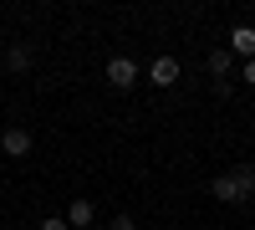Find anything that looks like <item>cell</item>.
<instances>
[{
  "label": "cell",
  "mask_w": 255,
  "mask_h": 230,
  "mask_svg": "<svg viewBox=\"0 0 255 230\" xmlns=\"http://www.w3.org/2000/svg\"><path fill=\"white\" fill-rule=\"evenodd\" d=\"M209 195H215L220 205H245L255 195V164H235L230 174H215L209 179Z\"/></svg>",
  "instance_id": "obj_1"
},
{
  "label": "cell",
  "mask_w": 255,
  "mask_h": 230,
  "mask_svg": "<svg viewBox=\"0 0 255 230\" xmlns=\"http://www.w3.org/2000/svg\"><path fill=\"white\" fill-rule=\"evenodd\" d=\"M133 82H138V61H133V56H113V61H108V87L128 92Z\"/></svg>",
  "instance_id": "obj_2"
},
{
  "label": "cell",
  "mask_w": 255,
  "mask_h": 230,
  "mask_svg": "<svg viewBox=\"0 0 255 230\" xmlns=\"http://www.w3.org/2000/svg\"><path fill=\"white\" fill-rule=\"evenodd\" d=\"M0 149H5L10 159H26L31 154V128H26V123H10V128L0 133Z\"/></svg>",
  "instance_id": "obj_3"
},
{
  "label": "cell",
  "mask_w": 255,
  "mask_h": 230,
  "mask_svg": "<svg viewBox=\"0 0 255 230\" xmlns=\"http://www.w3.org/2000/svg\"><path fill=\"white\" fill-rule=\"evenodd\" d=\"M31 61H36V56H31L26 41H10V46H5V72H15V77H20V72H31Z\"/></svg>",
  "instance_id": "obj_4"
},
{
  "label": "cell",
  "mask_w": 255,
  "mask_h": 230,
  "mask_svg": "<svg viewBox=\"0 0 255 230\" xmlns=\"http://www.w3.org/2000/svg\"><path fill=\"white\" fill-rule=\"evenodd\" d=\"M230 72H235V51H230V46H215V51H209V77H215V82H230Z\"/></svg>",
  "instance_id": "obj_5"
},
{
  "label": "cell",
  "mask_w": 255,
  "mask_h": 230,
  "mask_svg": "<svg viewBox=\"0 0 255 230\" xmlns=\"http://www.w3.org/2000/svg\"><path fill=\"white\" fill-rule=\"evenodd\" d=\"M148 77H153V87H174V82H179V61L174 56H158L153 67H148Z\"/></svg>",
  "instance_id": "obj_6"
},
{
  "label": "cell",
  "mask_w": 255,
  "mask_h": 230,
  "mask_svg": "<svg viewBox=\"0 0 255 230\" xmlns=\"http://www.w3.org/2000/svg\"><path fill=\"white\" fill-rule=\"evenodd\" d=\"M230 51H235V56H255V26H235V31H230Z\"/></svg>",
  "instance_id": "obj_7"
},
{
  "label": "cell",
  "mask_w": 255,
  "mask_h": 230,
  "mask_svg": "<svg viewBox=\"0 0 255 230\" xmlns=\"http://www.w3.org/2000/svg\"><path fill=\"white\" fill-rule=\"evenodd\" d=\"M67 225H72V230H87V225H92V200H72V205H67Z\"/></svg>",
  "instance_id": "obj_8"
},
{
  "label": "cell",
  "mask_w": 255,
  "mask_h": 230,
  "mask_svg": "<svg viewBox=\"0 0 255 230\" xmlns=\"http://www.w3.org/2000/svg\"><path fill=\"white\" fill-rule=\"evenodd\" d=\"M41 230H72V225H67V215H46V220H41Z\"/></svg>",
  "instance_id": "obj_9"
},
{
  "label": "cell",
  "mask_w": 255,
  "mask_h": 230,
  "mask_svg": "<svg viewBox=\"0 0 255 230\" xmlns=\"http://www.w3.org/2000/svg\"><path fill=\"white\" fill-rule=\"evenodd\" d=\"M108 230H138V220H133V215H113V225H108Z\"/></svg>",
  "instance_id": "obj_10"
},
{
  "label": "cell",
  "mask_w": 255,
  "mask_h": 230,
  "mask_svg": "<svg viewBox=\"0 0 255 230\" xmlns=\"http://www.w3.org/2000/svg\"><path fill=\"white\" fill-rule=\"evenodd\" d=\"M240 82H250V87H255V56H250L245 67H240Z\"/></svg>",
  "instance_id": "obj_11"
},
{
  "label": "cell",
  "mask_w": 255,
  "mask_h": 230,
  "mask_svg": "<svg viewBox=\"0 0 255 230\" xmlns=\"http://www.w3.org/2000/svg\"><path fill=\"white\" fill-rule=\"evenodd\" d=\"M0 41H5V26H0Z\"/></svg>",
  "instance_id": "obj_12"
}]
</instances>
